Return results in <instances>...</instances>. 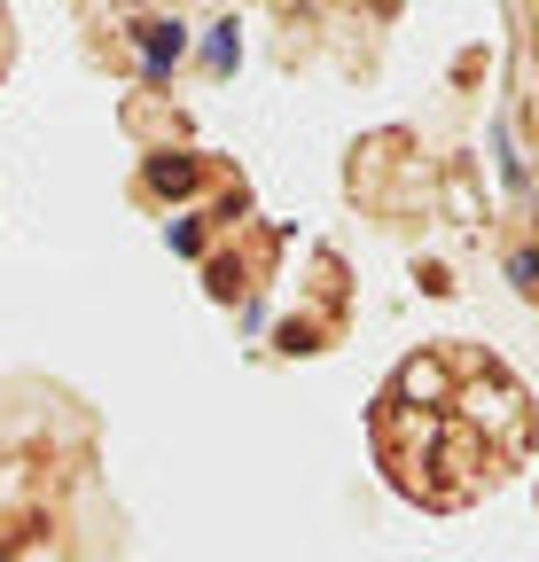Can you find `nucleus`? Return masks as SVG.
I'll return each mask as SVG.
<instances>
[{
    "mask_svg": "<svg viewBox=\"0 0 539 562\" xmlns=\"http://www.w3.org/2000/svg\"><path fill=\"white\" fill-rule=\"evenodd\" d=\"M165 243H172L180 258H195V250H204V227H195V220H172V227H165Z\"/></svg>",
    "mask_w": 539,
    "mask_h": 562,
    "instance_id": "nucleus-5",
    "label": "nucleus"
},
{
    "mask_svg": "<svg viewBox=\"0 0 539 562\" xmlns=\"http://www.w3.org/2000/svg\"><path fill=\"white\" fill-rule=\"evenodd\" d=\"M375 453L423 508H469L531 453V398L478 344H430L375 398Z\"/></svg>",
    "mask_w": 539,
    "mask_h": 562,
    "instance_id": "nucleus-1",
    "label": "nucleus"
},
{
    "mask_svg": "<svg viewBox=\"0 0 539 562\" xmlns=\"http://www.w3.org/2000/svg\"><path fill=\"white\" fill-rule=\"evenodd\" d=\"M0 562H16V554H9V547H0Z\"/></svg>",
    "mask_w": 539,
    "mask_h": 562,
    "instance_id": "nucleus-8",
    "label": "nucleus"
},
{
    "mask_svg": "<svg viewBox=\"0 0 539 562\" xmlns=\"http://www.w3.org/2000/svg\"><path fill=\"white\" fill-rule=\"evenodd\" d=\"M375 9H398V0H375Z\"/></svg>",
    "mask_w": 539,
    "mask_h": 562,
    "instance_id": "nucleus-7",
    "label": "nucleus"
},
{
    "mask_svg": "<svg viewBox=\"0 0 539 562\" xmlns=\"http://www.w3.org/2000/svg\"><path fill=\"white\" fill-rule=\"evenodd\" d=\"M508 281L531 297V290H539V250H516V258H508Z\"/></svg>",
    "mask_w": 539,
    "mask_h": 562,
    "instance_id": "nucleus-6",
    "label": "nucleus"
},
{
    "mask_svg": "<svg viewBox=\"0 0 539 562\" xmlns=\"http://www.w3.org/2000/svg\"><path fill=\"white\" fill-rule=\"evenodd\" d=\"M133 47H142V79H172V63L188 55V24L149 16V24H133Z\"/></svg>",
    "mask_w": 539,
    "mask_h": 562,
    "instance_id": "nucleus-2",
    "label": "nucleus"
},
{
    "mask_svg": "<svg viewBox=\"0 0 539 562\" xmlns=\"http://www.w3.org/2000/svg\"><path fill=\"white\" fill-rule=\"evenodd\" d=\"M142 180H149V195H195V180H204V157L195 149H157L149 165H142Z\"/></svg>",
    "mask_w": 539,
    "mask_h": 562,
    "instance_id": "nucleus-3",
    "label": "nucleus"
},
{
    "mask_svg": "<svg viewBox=\"0 0 539 562\" xmlns=\"http://www.w3.org/2000/svg\"><path fill=\"white\" fill-rule=\"evenodd\" d=\"M235 55H243V32H235V16H227V24H212V40H204V63H212V70H235Z\"/></svg>",
    "mask_w": 539,
    "mask_h": 562,
    "instance_id": "nucleus-4",
    "label": "nucleus"
}]
</instances>
